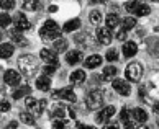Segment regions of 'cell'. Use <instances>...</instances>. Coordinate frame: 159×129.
Instances as JSON below:
<instances>
[{"mask_svg": "<svg viewBox=\"0 0 159 129\" xmlns=\"http://www.w3.org/2000/svg\"><path fill=\"white\" fill-rule=\"evenodd\" d=\"M139 98L146 101V100H159V72L152 70L144 80V84L139 85Z\"/></svg>", "mask_w": 159, "mask_h": 129, "instance_id": "6da1fadb", "label": "cell"}, {"mask_svg": "<svg viewBox=\"0 0 159 129\" xmlns=\"http://www.w3.org/2000/svg\"><path fill=\"white\" fill-rule=\"evenodd\" d=\"M18 69L25 77H34L39 70V62L34 56L31 54H23L18 57Z\"/></svg>", "mask_w": 159, "mask_h": 129, "instance_id": "7a4b0ae2", "label": "cell"}, {"mask_svg": "<svg viewBox=\"0 0 159 129\" xmlns=\"http://www.w3.org/2000/svg\"><path fill=\"white\" fill-rule=\"evenodd\" d=\"M39 36L44 43H54L56 39L61 38V28L54 20H48L44 21L43 28L39 30Z\"/></svg>", "mask_w": 159, "mask_h": 129, "instance_id": "3957f363", "label": "cell"}, {"mask_svg": "<svg viewBox=\"0 0 159 129\" xmlns=\"http://www.w3.org/2000/svg\"><path fill=\"white\" fill-rule=\"evenodd\" d=\"M143 66H141V62H131L128 64L126 69H125V77L128 79V82H133V84H138L143 77Z\"/></svg>", "mask_w": 159, "mask_h": 129, "instance_id": "277c9868", "label": "cell"}, {"mask_svg": "<svg viewBox=\"0 0 159 129\" xmlns=\"http://www.w3.org/2000/svg\"><path fill=\"white\" fill-rule=\"evenodd\" d=\"M85 105L89 110H98L103 105V92L98 90V88L90 90L87 98H85Z\"/></svg>", "mask_w": 159, "mask_h": 129, "instance_id": "5b68a950", "label": "cell"}, {"mask_svg": "<svg viewBox=\"0 0 159 129\" xmlns=\"http://www.w3.org/2000/svg\"><path fill=\"white\" fill-rule=\"evenodd\" d=\"M125 8L129 11V13H133L136 16H146V15H149V11H151V8L148 7V5H146V3H139L138 0H131V2H128L125 5Z\"/></svg>", "mask_w": 159, "mask_h": 129, "instance_id": "8992f818", "label": "cell"}, {"mask_svg": "<svg viewBox=\"0 0 159 129\" xmlns=\"http://www.w3.org/2000/svg\"><path fill=\"white\" fill-rule=\"evenodd\" d=\"M25 105H26V110L30 111L31 114L39 116V114L44 111L46 100H41V101H38V100H34V98H31V97H28V98H26V101H25Z\"/></svg>", "mask_w": 159, "mask_h": 129, "instance_id": "52a82bcc", "label": "cell"}, {"mask_svg": "<svg viewBox=\"0 0 159 129\" xmlns=\"http://www.w3.org/2000/svg\"><path fill=\"white\" fill-rule=\"evenodd\" d=\"M52 98H61V100H66V101H69V103H75V101H77V97H75V93H74V90L70 88V87L54 90V92H52Z\"/></svg>", "mask_w": 159, "mask_h": 129, "instance_id": "ba28073f", "label": "cell"}, {"mask_svg": "<svg viewBox=\"0 0 159 129\" xmlns=\"http://www.w3.org/2000/svg\"><path fill=\"white\" fill-rule=\"evenodd\" d=\"M75 44H79L80 48H93L95 46V41H93L92 34L90 33H80V34H75Z\"/></svg>", "mask_w": 159, "mask_h": 129, "instance_id": "9c48e42d", "label": "cell"}, {"mask_svg": "<svg viewBox=\"0 0 159 129\" xmlns=\"http://www.w3.org/2000/svg\"><path fill=\"white\" fill-rule=\"evenodd\" d=\"M115 113H116L115 106L108 105V106H105V108H103V110L97 114V123H98V124H105V126H107V123L111 119V116H113Z\"/></svg>", "mask_w": 159, "mask_h": 129, "instance_id": "30bf717a", "label": "cell"}, {"mask_svg": "<svg viewBox=\"0 0 159 129\" xmlns=\"http://www.w3.org/2000/svg\"><path fill=\"white\" fill-rule=\"evenodd\" d=\"M39 56H41V59H43L46 64H54V66H59V59H57V51L44 48V49H41Z\"/></svg>", "mask_w": 159, "mask_h": 129, "instance_id": "8fae6325", "label": "cell"}, {"mask_svg": "<svg viewBox=\"0 0 159 129\" xmlns=\"http://www.w3.org/2000/svg\"><path fill=\"white\" fill-rule=\"evenodd\" d=\"M13 25H15V30H18V31L31 30V25H30V21L26 20L25 13H16L13 16Z\"/></svg>", "mask_w": 159, "mask_h": 129, "instance_id": "7c38bea8", "label": "cell"}, {"mask_svg": "<svg viewBox=\"0 0 159 129\" xmlns=\"http://www.w3.org/2000/svg\"><path fill=\"white\" fill-rule=\"evenodd\" d=\"M111 85H113V88L123 97H128L129 93H131V87H129V84L126 80H123V79H115Z\"/></svg>", "mask_w": 159, "mask_h": 129, "instance_id": "4fadbf2b", "label": "cell"}, {"mask_svg": "<svg viewBox=\"0 0 159 129\" xmlns=\"http://www.w3.org/2000/svg\"><path fill=\"white\" fill-rule=\"evenodd\" d=\"M3 80H5V84L10 85V87H16V85L20 84L21 77H20V74L16 72V70L10 69V70H5V74H3Z\"/></svg>", "mask_w": 159, "mask_h": 129, "instance_id": "5bb4252c", "label": "cell"}, {"mask_svg": "<svg viewBox=\"0 0 159 129\" xmlns=\"http://www.w3.org/2000/svg\"><path fill=\"white\" fill-rule=\"evenodd\" d=\"M97 39L100 44H110L111 43V31L108 26L97 28Z\"/></svg>", "mask_w": 159, "mask_h": 129, "instance_id": "9a60e30c", "label": "cell"}, {"mask_svg": "<svg viewBox=\"0 0 159 129\" xmlns=\"http://www.w3.org/2000/svg\"><path fill=\"white\" fill-rule=\"evenodd\" d=\"M82 59H84V54H82V51H69V52H66V62L69 64V66L80 64Z\"/></svg>", "mask_w": 159, "mask_h": 129, "instance_id": "2e32d148", "label": "cell"}, {"mask_svg": "<svg viewBox=\"0 0 159 129\" xmlns=\"http://www.w3.org/2000/svg\"><path fill=\"white\" fill-rule=\"evenodd\" d=\"M36 88L41 90V92H49V88H51V79L46 74L41 75L39 79H36Z\"/></svg>", "mask_w": 159, "mask_h": 129, "instance_id": "e0dca14e", "label": "cell"}, {"mask_svg": "<svg viewBox=\"0 0 159 129\" xmlns=\"http://www.w3.org/2000/svg\"><path fill=\"white\" fill-rule=\"evenodd\" d=\"M85 72L84 70H74L72 74H70V77H69V80H70V84L72 85H80V84H84L85 82Z\"/></svg>", "mask_w": 159, "mask_h": 129, "instance_id": "ac0fdd59", "label": "cell"}, {"mask_svg": "<svg viewBox=\"0 0 159 129\" xmlns=\"http://www.w3.org/2000/svg\"><path fill=\"white\" fill-rule=\"evenodd\" d=\"M136 52H138L136 43H133V41H126V43L123 44V56H125V57H133Z\"/></svg>", "mask_w": 159, "mask_h": 129, "instance_id": "d6986e66", "label": "cell"}, {"mask_svg": "<svg viewBox=\"0 0 159 129\" xmlns=\"http://www.w3.org/2000/svg\"><path fill=\"white\" fill-rule=\"evenodd\" d=\"M21 7H23V10L36 11L41 8V0H21Z\"/></svg>", "mask_w": 159, "mask_h": 129, "instance_id": "ffe728a7", "label": "cell"}, {"mask_svg": "<svg viewBox=\"0 0 159 129\" xmlns=\"http://www.w3.org/2000/svg\"><path fill=\"white\" fill-rule=\"evenodd\" d=\"M49 114H51V118H52V119H56V118H67L64 105H54V106L51 108Z\"/></svg>", "mask_w": 159, "mask_h": 129, "instance_id": "44dd1931", "label": "cell"}, {"mask_svg": "<svg viewBox=\"0 0 159 129\" xmlns=\"http://www.w3.org/2000/svg\"><path fill=\"white\" fill-rule=\"evenodd\" d=\"M100 64H102V57H100L98 54H92L90 57H87V59H85L84 66L87 69H95V67L100 66Z\"/></svg>", "mask_w": 159, "mask_h": 129, "instance_id": "7402d4cb", "label": "cell"}, {"mask_svg": "<svg viewBox=\"0 0 159 129\" xmlns=\"http://www.w3.org/2000/svg\"><path fill=\"white\" fill-rule=\"evenodd\" d=\"M10 38H11V41L16 44V46H21V48H25V46L28 44V41L25 39L20 34V31L18 30H13V31H10Z\"/></svg>", "mask_w": 159, "mask_h": 129, "instance_id": "603a6c76", "label": "cell"}, {"mask_svg": "<svg viewBox=\"0 0 159 129\" xmlns=\"http://www.w3.org/2000/svg\"><path fill=\"white\" fill-rule=\"evenodd\" d=\"M131 113H133L134 121H138V123H146L148 121V113H146L143 108H134V110H131Z\"/></svg>", "mask_w": 159, "mask_h": 129, "instance_id": "cb8c5ba5", "label": "cell"}, {"mask_svg": "<svg viewBox=\"0 0 159 129\" xmlns=\"http://www.w3.org/2000/svg\"><path fill=\"white\" fill-rule=\"evenodd\" d=\"M79 26H80V20H79V18H74V20H69V21H66V25L62 26V31L70 33V31H75Z\"/></svg>", "mask_w": 159, "mask_h": 129, "instance_id": "d4e9b609", "label": "cell"}, {"mask_svg": "<svg viewBox=\"0 0 159 129\" xmlns=\"http://www.w3.org/2000/svg\"><path fill=\"white\" fill-rule=\"evenodd\" d=\"M30 92H31L30 85H23V87H18L16 90H13L11 97H13L15 100H18V98H21V97H25V95H30Z\"/></svg>", "mask_w": 159, "mask_h": 129, "instance_id": "484cf974", "label": "cell"}, {"mask_svg": "<svg viewBox=\"0 0 159 129\" xmlns=\"http://www.w3.org/2000/svg\"><path fill=\"white\" fill-rule=\"evenodd\" d=\"M134 26H136V18H133V16H128V18L121 20V30L129 31V30H133Z\"/></svg>", "mask_w": 159, "mask_h": 129, "instance_id": "4316f807", "label": "cell"}, {"mask_svg": "<svg viewBox=\"0 0 159 129\" xmlns=\"http://www.w3.org/2000/svg\"><path fill=\"white\" fill-rule=\"evenodd\" d=\"M0 54H2V57H10L11 54H13V44H10V43H3L2 44V48H0Z\"/></svg>", "mask_w": 159, "mask_h": 129, "instance_id": "83f0119b", "label": "cell"}, {"mask_svg": "<svg viewBox=\"0 0 159 129\" xmlns=\"http://www.w3.org/2000/svg\"><path fill=\"white\" fill-rule=\"evenodd\" d=\"M118 23H120V16L116 15V13H110L107 15V26L110 28H115V26H118Z\"/></svg>", "mask_w": 159, "mask_h": 129, "instance_id": "f1b7e54d", "label": "cell"}, {"mask_svg": "<svg viewBox=\"0 0 159 129\" xmlns=\"http://www.w3.org/2000/svg\"><path fill=\"white\" fill-rule=\"evenodd\" d=\"M20 119H21V123H25V124H28V126H33L34 124V114H31L30 111L28 113H20Z\"/></svg>", "mask_w": 159, "mask_h": 129, "instance_id": "f546056e", "label": "cell"}, {"mask_svg": "<svg viewBox=\"0 0 159 129\" xmlns=\"http://www.w3.org/2000/svg\"><path fill=\"white\" fill-rule=\"evenodd\" d=\"M52 49L57 51V52H62V51H66L67 49V43H66V39H56L54 43H52Z\"/></svg>", "mask_w": 159, "mask_h": 129, "instance_id": "4dcf8cb0", "label": "cell"}, {"mask_svg": "<svg viewBox=\"0 0 159 129\" xmlns=\"http://www.w3.org/2000/svg\"><path fill=\"white\" fill-rule=\"evenodd\" d=\"M116 72H118V70H116V67H113V66H107L103 69V80H110V79H113L115 75H116Z\"/></svg>", "mask_w": 159, "mask_h": 129, "instance_id": "1f68e13d", "label": "cell"}, {"mask_svg": "<svg viewBox=\"0 0 159 129\" xmlns=\"http://www.w3.org/2000/svg\"><path fill=\"white\" fill-rule=\"evenodd\" d=\"M89 20H90L92 25H98V23L102 21V13H100L98 10H92L89 13Z\"/></svg>", "mask_w": 159, "mask_h": 129, "instance_id": "d6a6232c", "label": "cell"}, {"mask_svg": "<svg viewBox=\"0 0 159 129\" xmlns=\"http://www.w3.org/2000/svg\"><path fill=\"white\" fill-rule=\"evenodd\" d=\"M52 127H57V129L67 127V118H56V119H52Z\"/></svg>", "mask_w": 159, "mask_h": 129, "instance_id": "836d02e7", "label": "cell"}, {"mask_svg": "<svg viewBox=\"0 0 159 129\" xmlns=\"http://www.w3.org/2000/svg\"><path fill=\"white\" fill-rule=\"evenodd\" d=\"M0 7L2 10H11L15 7V0H0Z\"/></svg>", "mask_w": 159, "mask_h": 129, "instance_id": "e575fe53", "label": "cell"}, {"mask_svg": "<svg viewBox=\"0 0 159 129\" xmlns=\"http://www.w3.org/2000/svg\"><path fill=\"white\" fill-rule=\"evenodd\" d=\"M11 21H13V20L8 16V13H2V15H0V23H2V28H7Z\"/></svg>", "mask_w": 159, "mask_h": 129, "instance_id": "d590c367", "label": "cell"}, {"mask_svg": "<svg viewBox=\"0 0 159 129\" xmlns=\"http://www.w3.org/2000/svg\"><path fill=\"white\" fill-rule=\"evenodd\" d=\"M107 61L108 62H115V61H118V52H116L115 49H110L107 52Z\"/></svg>", "mask_w": 159, "mask_h": 129, "instance_id": "8d00e7d4", "label": "cell"}, {"mask_svg": "<svg viewBox=\"0 0 159 129\" xmlns=\"http://www.w3.org/2000/svg\"><path fill=\"white\" fill-rule=\"evenodd\" d=\"M56 69H57V66H54V64H48V66L44 67V74L46 75H51V74L56 72Z\"/></svg>", "mask_w": 159, "mask_h": 129, "instance_id": "74e56055", "label": "cell"}, {"mask_svg": "<svg viewBox=\"0 0 159 129\" xmlns=\"http://www.w3.org/2000/svg\"><path fill=\"white\" fill-rule=\"evenodd\" d=\"M0 110H2L3 113H5V111H8V110H10V103H8V101H5V100H3V101H2V105H0Z\"/></svg>", "mask_w": 159, "mask_h": 129, "instance_id": "f35d334b", "label": "cell"}, {"mask_svg": "<svg viewBox=\"0 0 159 129\" xmlns=\"http://www.w3.org/2000/svg\"><path fill=\"white\" fill-rule=\"evenodd\" d=\"M125 36H126V31H125V30H120L118 33H116V38H118L120 41H123V39H125Z\"/></svg>", "mask_w": 159, "mask_h": 129, "instance_id": "ab89813d", "label": "cell"}, {"mask_svg": "<svg viewBox=\"0 0 159 129\" xmlns=\"http://www.w3.org/2000/svg\"><path fill=\"white\" fill-rule=\"evenodd\" d=\"M16 126H18V123H16V121H11V123H8V126H7V127L13 129V127H16Z\"/></svg>", "mask_w": 159, "mask_h": 129, "instance_id": "60d3db41", "label": "cell"}, {"mask_svg": "<svg viewBox=\"0 0 159 129\" xmlns=\"http://www.w3.org/2000/svg\"><path fill=\"white\" fill-rule=\"evenodd\" d=\"M152 108H154V111H156V113L159 111V101H157V100H156L154 103H152Z\"/></svg>", "mask_w": 159, "mask_h": 129, "instance_id": "b9f144b4", "label": "cell"}, {"mask_svg": "<svg viewBox=\"0 0 159 129\" xmlns=\"http://www.w3.org/2000/svg\"><path fill=\"white\" fill-rule=\"evenodd\" d=\"M89 2H90V3H103L105 0H89Z\"/></svg>", "mask_w": 159, "mask_h": 129, "instance_id": "7bdbcfd3", "label": "cell"}, {"mask_svg": "<svg viewBox=\"0 0 159 129\" xmlns=\"http://www.w3.org/2000/svg\"><path fill=\"white\" fill-rule=\"evenodd\" d=\"M56 10H57L56 5H51V7H49V11H51V13H52V11H56Z\"/></svg>", "mask_w": 159, "mask_h": 129, "instance_id": "ee69618b", "label": "cell"}, {"mask_svg": "<svg viewBox=\"0 0 159 129\" xmlns=\"http://www.w3.org/2000/svg\"><path fill=\"white\" fill-rule=\"evenodd\" d=\"M157 31H159V26H157Z\"/></svg>", "mask_w": 159, "mask_h": 129, "instance_id": "f6af8a7d", "label": "cell"}]
</instances>
